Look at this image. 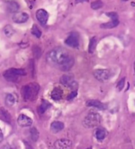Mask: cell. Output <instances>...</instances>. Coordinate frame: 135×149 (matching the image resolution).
Masks as SVG:
<instances>
[{"label": "cell", "instance_id": "6da1fadb", "mask_svg": "<svg viewBox=\"0 0 135 149\" xmlns=\"http://www.w3.org/2000/svg\"><path fill=\"white\" fill-rule=\"evenodd\" d=\"M70 57L71 56L66 49H64L63 47H56L52 49L47 54V61L51 64L58 65L61 67Z\"/></svg>", "mask_w": 135, "mask_h": 149}, {"label": "cell", "instance_id": "7a4b0ae2", "mask_svg": "<svg viewBox=\"0 0 135 149\" xmlns=\"http://www.w3.org/2000/svg\"><path fill=\"white\" fill-rule=\"evenodd\" d=\"M40 91V86L36 83L29 84L22 88V95L25 100L33 101L36 98L38 92Z\"/></svg>", "mask_w": 135, "mask_h": 149}, {"label": "cell", "instance_id": "3957f363", "mask_svg": "<svg viewBox=\"0 0 135 149\" xmlns=\"http://www.w3.org/2000/svg\"><path fill=\"white\" fill-rule=\"evenodd\" d=\"M26 73L24 69L10 68V69H7L4 73V77L6 78V80H7L9 82H15L18 80V78L19 77H23V76H26Z\"/></svg>", "mask_w": 135, "mask_h": 149}, {"label": "cell", "instance_id": "277c9868", "mask_svg": "<svg viewBox=\"0 0 135 149\" xmlns=\"http://www.w3.org/2000/svg\"><path fill=\"white\" fill-rule=\"evenodd\" d=\"M100 116L96 112H90L84 119V125L87 128H93L99 125Z\"/></svg>", "mask_w": 135, "mask_h": 149}, {"label": "cell", "instance_id": "5b68a950", "mask_svg": "<svg viewBox=\"0 0 135 149\" xmlns=\"http://www.w3.org/2000/svg\"><path fill=\"white\" fill-rule=\"evenodd\" d=\"M60 82H61V84L62 85L70 88L71 90H73V91H77V89L78 87L77 86V83L75 82L72 74H63V76L60 79Z\"/></svg>", "mask_w": 135, "mask_h": 149}, {"label": "cell", "instance_id": "8992f818", "mask_svg": "<svg viewBox=\"0 0 135 149\" xmlns=\"http://www.w3.org/2000/svg\"><path fill=\"white\" fill-rule=\"evenodd\" d=\"M93 74L99 82H106L111 77V71L108 69H97L94 71Z\"/></svg>", "mask_w": 135, "mask_h": 149}, {"label": "cell", "instance_id": "52a82bcc", "mask_svg": "<svg viewBox=\"0 0 135 149\" xmlns=\"http://www.w3.org/2000/svg\"><path fill=\"white\" fill-rule=\"evenodd\" d=\"M65 44L70 47H77L79 46V36L77 33H71L65 40Z\"/></svg>", "mask_w": 135, "mask_h": 149}, {"label": "cell", "instance_id": "ba28073f", "mask_svg": "<svg viewBox=\"0 0 135 149\" xmlns=\"http://www.w3.org/2000/svg\"><path fill=\"white\" fill-rule=\"evenodd\" d=\"M54 149H71L72 142L67 139H61L54 142Z\"/></svg>", "mask_w": 135, "mask_h": 149}, {"label": "cell", "instance_id": "9c48e42d", "mask_svg": "<svg viewBox=\"0 0 135 149\" xmlns=\"http://www.w3.org/2000/svg\"><path fill=\"white\" fill-rule=\"evenodd\" d=\"M36 19L41 25H46L48 19V13L44 9H39L36 12Z\"/></svg>", "mask_w": 135, "mask_h": 149}, {"label": "cell", "instance_id": "30bf717a", "mask_svg": "<svg viewBox=\"0 0 135 149\" xmlns=\"http://www.w3.org/2000/svg\"><path fill=\"white\" fill-rule=\"evenodd\" d=\"M29 19V16L26 13H16L13 16V20L17 24L26 23Z\"/></svg>", "mask_w": 135, "mask_h": 149}, {"label": "cell", "instance_id": "8fae6325", "mask_svg": "<svg viewBox=\"0 0 135 149\" xmlns=\"http://www.w3.org/2000/svg\"><path fill=\"white\" fill-rule=\"evenodd\" d=\"M18 124L19 125H20L21 127H26V126H30L32 125L33 124V120L31 118H29L28 116L26 115H24V114H21L19 116L18 118Z\"/></svg>", "mask_w": 135, "mask_h": 149}, {"label": "cell", "instance_id": "7c38bea8", "mask_svg": "<svg viewBox=\"0 0 135 149\" xmlns=\"http://www.w3.org/2000/svg\"><path fill=\"white\" fill-rule=\"evenodd\" d=\"M86 105L89 107H95V108H97L99 110H105L106 109V105L98 100H89L86 102Z\"/></svg>", "mask_w": 135, "mask_h": 149}, {"label": "cell", "instance_id": "4fadbf2b", "mask_svg": "<svg viewBox=\"0 0 135 149\" xmlns=\"http://www.w3.org/2000/svg\"><path fill=\"white\" fill-rule=\"evenodd\" d=\"M94 133H95L96 139L99 141L104 140L105 139V137L107 136V132L104 128H97Z\"/></svg>", "mask_w": 135, "mask_h": 149}, {"label": "cell", "instance_id": "5bb4252c", "mask_svg": "<svg viewBox=\"0 0 135 149\" xmlns=\"http://www.w3.org/2000/svg\"><path fill=\"white\" fill-rule=\"evenodd\" d=\"M19 9V5L15 1H9L7 3V11L11 13H16Z\"/></svg>", "mask_w": 135, "mask_h": 149}, {"label": "cell", "instance_id": "9a60e30c", "mask_svg": "<svg viewBox=\"0 0 135 149\" xmlns=\"http://www.w3.org/2000/svg\"><path fill=\"white\" fill-rule=\"evenodd\" d=\"M63 128H64V125H63V123H61L60 121H54L50 125V129L53 132H59Z\"/></svg>", "mask_w": 135, "mask_h": 149}, {"label": "cell", "instance_id": "2e32d148", "mask_svg": "<svg viewBox=\"0 0 135 149\" xmlns=\"http://www.w3.org/2000/svg\"><path fill=\"white\" fill-rule=\"evenodd\" d=\"M62 95H63V91L61 88H54L53 90V91L51 92V97L54 100H60L62 98Z\"/></svg>", "mask_w": 135, "mask_h": 149}, {"label": "cell", "instance_id": "e0dca14e", "mask_svg": "<svg viewBox=\"0 0 135 149\" xmlns=\"http://www.w3.org/2000/svg\"><path fill=\"white\" fill-rule=\"evenodd\" d=\"M118 24H119L118 19H117V20H111V22H108V23L102 24L100 26V27L101 28H104V29H111V28H114V27L118 26Z\"/></svg>", "mask_w": 135, "mask_h": 149}, {"label": "cell", "instance_id": "ac0fdd59", "mask_svg": "<svg viewBox=\"0 0 135 149\" xmlns=\"http://www.w3.org/2000/svg\"><path fill=\"white\" fill-rule=\"evenodd\" d=\"M73 64H74V59H73V57L71 56L69 60H68V61H67L62 66H61L60 68H61L62 70H64V71H69V70L72 68Z\"/></svg>", "mask_w": 135, "mask_h": 149}, {"label": "cell", "instance_id": "d6986e66", "mask_svg": "<svg viewBox=\"0 0 135 149\" xmlns=\"http://www.w3.org/2000/svg\"><path fill=\"white\" fill-rule=\"evenodd\" d=\"M3 31H4V33H5L7 37H12V36H13L14 33H15L14 28H13L12 26H10V25L6 26L4 27Z\"/></svg>", "mask_w": 135, "mask_h": 149}, {"label": "cell", "instance_id": "ffe728a7", "mask_svg": "<svg viewBox=\"0 0 135 149\" xmlns=\"http://www.w3.org/2000/svg\"><path fill=\"white\" fill-rule=\"evenodd\" d=\"M49 106H50V104H49L48 102H47L46 100H42L41 104H40V105L39 106V108H38L39 113H40V114H43V113L49 108Z\"/></svg>", "mask_w": 135, "mask_h": 149}, {"label": "cell", "instance_id": "44dd1931", "mask_svg": "<svg viewBox=\"0 0 135 149\" xmlns=\"http://www.w3.org/2000/svg\"><path fill=\"white\" fill-rule=\"evenodd\" d=\"M0 112H1V118L4 119V121H6L7 123H10L11 116H10L9 112L6 109H4V108H1V110H0Z\"/></svg>", "mask_w": 135, "mask_h": 149}, {"label": "cell", "instance_id": "7402d4cb", "mask_svg": "<svg viewBox=\"0 0 135 149\" xmlns=\"http://www.w3.org/2000/svg\"><path fill=\"white\" fill-rule=\"evenodd\" d=\"M14 103H15V97H14V96L12 95V94H7L6 97V104L7 106L12 107L14 104Z\"/></svg>", "mask_w": 135, "mask_h": 149}, {"label": "cell", "instance_id": "603a6c76", "mask_svg": "<svg viewBox=\"0 0 135 149\" xmlns=\"http://www.w3.org/2000/svg\"><path fill=\"white\" fill-rule=\"evenodd\" d=\"M96 46H97V38H96V37H93V38H91V40H90L88 51H89L90 53H93L94 50H95V48H96Z\"/></svg>", "mask_w": 135, "mask_h": 149}, {"label": "cell", "instance_id": "cb8c5ba5", "mask_svg": "<svg viewBox=\"0 0 135 149\" xmlns=\"http://www.w3.org/2000/svg\"><path fill=\"white\" fill-rule=\"evenodd\" d=\"M103 6H104V4H103L102 1H100V0H96V1L92 2L91 5H90L91 8H92L93 10H98V9H100L101 7H103Z\"/></svg>", "mask_w": 135, "mask_h": 149}, {"label": "cell", "instance_id": "d4e9b609", "mask_svg": "<svg viewBox=\"0 0 135 149\" xmlns=\"http://www.w3.org/2000/svg\"><path fill=\"white\" fill-rule=\"evenodd\" d=\"M32 33L36 37V38H40L41 37V31L39 29V27L36 25H33L32 27Z\"/></svg>", "mask_w": 135, "mask_h": 149}, {"label": "cell", "instance_id": "484cf974", "mask_svg": "<svg viewBox=\"0 0 135 149\" xmlns=\"http://www.w3.org/2000/svg\"><path fill=\"white\" fill-rule=\"evenodd\" d=\"M30 132H31V138L33 141H36L39 138V132L38 131L36 130V128L33 127L31 130H30Z\"/></svg>", "mask_w": 135, "mask_h": 149}, {"label": "cell", "instance_id": "4316f807", "mask_svg": "<svg viewBox=\"0 0 135 149\" xmlns=\"http://www.w3.org/2000/svg\"><path fill=\"white\" fill-rule=\"evenodd\" d=\"M125 77H123V78L118 82V85H117V88H118V91H121L123 90V88H124V84H125Z\"/></svg>", "mask_w": 135, "mask_h": 149}, {"label": "cell", "instance_id": "83f0119b", "mask_svg": "<svg viewBox=\"0 0 135 149\" xmlns=\"http://www.w3.org/2000/svg\"><path fill=\"white\" fill-rule=\"evenodd\" d=\"M106 16L110 17L111 20H117L118 19V14L116 13H107Z\"/></svg>", "mask_w": 135, "mask_h": 149}, {"label": "cell", "instance_id": "f1b7e54d", "mask_svg": "<svg viewBox=\"0 0 135 149\" xmlns=\"http://www.w3.org/2000/svg\"><path fill=\"white\" fill-rule=\"evenodd\" d=\"M77 95V91H72L69 96L67 97V99H68V100H71V99H73L74 97H76Z\"/></svg>", "mask_w": 135, "mask_h": 149}, {"label": "cell", "instance_id": "f546056e", "mask_svg": "<svg viewBox=\"0 0 135 149\" xmlns=\"http://www.w3.org/2000/svg\"><path fill=\"white\" fill-rule=\"evenodd\" d=\"M2 149H17L14 146H12V145H9V144H7V145H5L3 147H2Z\"/></svg>", "mask_w": 135, "mask_h": 149}, {"label": "cell", "instance_id": "4dcf8cb0", "mask_svg": "<svg viewBox=\"0 0 135 149\" xmlns=\"http://www.w3.org/2000/svg\"><path fill=\"white\" fill-rule=\"evenodd\" d=\"M4 139V135H3V132H2V130L0 129V143H1Z\"/></svg>", "mask_w": 135, "mask_h": 149}, {"label": "cell", "instance_id": "1f68e13d", "mask_svg": "<svg viewBox=\"0 0 135 149\" xmlns=\"http://www.w3.org/2000/svg\"><path fill=\"white\" fill-rule=\"evenodd\" d=\"M76 4H79V3H84V2H89V0H76Z\"/></svg>", "mask_w": 135, "mask_h": 149}, {"label": "cell", "instance_id": "d6a6232c", "mask_svg": "<svg viewBox=\"0 0 135 149\" xmlns=\"http://www.w3.org/2000/svg\"><path fill=\"white\" fill-rule=\"evenodd\" d=\"M133 67H134V74H135V61H134V66Z\"/></svg>", "mask_w": 135, "mask_h": 149}, {"label": "cell", "instance_id": "836d02e7", "mask_svg": "<svg viewBox=\"0 0 135 149\" xmlns=\"http://www.w3.org/2000/svg\"><path fill=\"white\" fill-rule=\"evenodd\" d=\"M87 149H92V147L90 146V147H89V148H87Z\"/></svg>", "mask_w": 135, "mask_h": 149}, {"label": "cell", "instance_id": "e575fe53", "mask_svg": "<svg viewBox=\"0 0 135 149\" xmlns=\"http://www.w3.org/2000/svg\"><path fill=\"white\" fill-rule=\"evenodd\" d=\"M123 1H127V0H123Z\"/></svg>", "mask_w": 135, "mask_h": 149}, {"label": "cell", "instance_id": "d590c367", "mask_svg": "<svg viewBox=\"0 0 135 149\" xmlns=\"http://www.w3.org/2000/svg\"><path fill=\"white\" fill-rule=\"evenodd\" d=\"M134 85H135V83H134Z\"/></svg>", "mask_w": 135, "mask_h": 149}, {"label": "cell", "instance_id": "8d00e7d4", "mask_svg": "<svg viewBox=\"0 0 135 149\" xmlns=\"http://www.w3.org/2000/svg\"><path fill=\"white\" fill-rule=\"evenodd\" d=\"M6 1H7V0H6ZM10 1H11V0H10Z\"/></svg>", "mask_w": 135, "mask_h": 149}]
</instances>
